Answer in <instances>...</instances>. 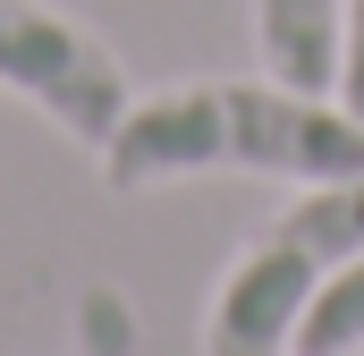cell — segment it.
<instances>
[{"mask_svg":"<svg viewBox=\"0 0 364 356\" xmlns=\"http://www.w3.org/2000/svg\"><path fill=\"white\" fill-rule=\"evenodd\" d=\"M356 255H364V178L305 187L272 229L220 271L212 314H203V356H296L305 305Z\"/></svg>","mask_w":364,"mask_h":356,"instance_id":"obj_2","label":"cell"},{"mask_svg":"<svg viewBox=\"0 0 364 356\" xmlns=\"http://www.w3.org/2000/svg\"><path fill=\"white\" fill-rule=\"evenodd\" d=\"M296 356H364V255L331 271V288L305 305Z\"/></svg>","mask_w":364,"mask_h":356,"instance_id":"obj_5","label":"cell"},{"mask_svg":"<svg viewBox=\"0 0 364 356\" xmlns=\"http://www.w3.org/2000/svg\"><path fill=\"white\" fill-rule=\"evenodd\" d=\"M339 43H348V0H255V51L279 85L339 93Z\"/></svg>","mask_w":364,"mask_h":356,"instance_id":"obj_4","label":"cell"},{"mask_svg":"<svg viewBox=\"0 0 364 356\" xmlns=\"http://www.w3.org/2000/svg\"><path fill=\"white\" fill-rule=\"evenodd\" d=\"M339 102L364 119V0H348V43H339Z\"/></svg>","mask_w":364,"mask_h":356,"instance_id":"obj_6","label":"cell"},{"mask_svg":"<svg viewBox=\"0 0 364 356\" xmlns=\"http://www.w3.org/2000/svg\"><path fill=\"white\" fill-rule=\"evenodd\" d=\"M195 170H255V178H364V119L339 93H296L279 77H212L127 102L119 136L102 145V178L119 195Z\"/></svg>","mask_w":364,"mask_h":356,"instance_id":"obj_1","label":"cell"},{"mask_svg":"<svg viewBox=\"0 0 364 356\" xmlns=\"http://www.w3.org/2000/svg\"><path fill=\"white\" fill-rule=\"evenodd\" d=\"M0 85L26 93L34 110H51V127L77 136L85 153H102L119 136V119L136 102L119 51L51 0H0Z\"/></svg>","mask_w":364,"mask_h":356,"instance_id":"obj_3","label":"cell"}]
</instances>
